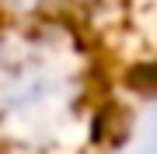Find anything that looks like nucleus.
Instances as JSON below:
<instances>
[{"mask_svg":"<svg viewBox=\"0 0 157 154\" xmlns=\"http://www.w3.org/2000/svg\"><path fill=\"white\" fill-rule=\"evenodd\" d=\"M150 154H157V137H154V144H150Z\"/></svg>","mask_w":157,"mask_h":154,"instance_id":"f257e3e1","label":"nucleus"}]
</instances>
